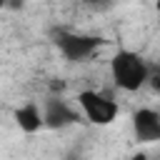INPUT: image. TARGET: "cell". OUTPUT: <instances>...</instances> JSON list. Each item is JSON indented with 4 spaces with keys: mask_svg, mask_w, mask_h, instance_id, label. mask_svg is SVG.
<instances>
[{
    "mask_svg": "<svg viewBox=\"0 0 160 160\" xmlns=\"http://www.w3.org/2000/svg\"><path fill=\"white\" fill-rule=\"evenodd\" d=\"M78 105H80L85 120H90L92 125H110L120 110L110 95L98 92V90H82L78 95Z\"/></svg>",
    "mask_w": 160,
    "mask_h": 160,
    "instance_id": "3957f363",
    "label": "cell"
},
{
    "mask_svg": "<svg viewBox=\"0 0 160 160\" xmlns=\"http://www.w3.org/2000/svg\"><path fill=\"white\" fill-rule=\"evenodd\" d=\"M110 75H112V82L125 90V92H138L148 78H150V68L148 62L132 52V50H118L110 60Z\"/></svg>",
    "mask_w": 160,
    "mask_h": 160,
    "instance_id": "6da1fadb",
    "label": "cell"
},
{
    "mask_svg": "<svg viewBox=\"0 0 160 160\" xmlns=\"http://www.w3.org/2000/svg\"><path fill=\"white\" fill-rule=\"evenodd\" d=\"M148 82H150V88L155 90V95H160V65H155V68L150 70V78H148Z\"/></svg>",
    "mask_w": 160,
    "mask_h": 160,
    "instance_id": "52a82bcc",
    "label": "cell"
},
{
    "mask_svg": "<svg viewBox=\"0 0 160 160\" xmlns=\"http://www.w3.org/2000/svg\"><path fill=\"white\" fill-rule=\"evenodd\" d=\"M128 160H150V158H148V152H132Z\"/></svg>",
    "mask_w": 160,
    "mask_h": 160,
    "instance_id": "ba28073f",
    "label": "cell"
},
{
    "mask_svg": "<svg viewBox=\"0 0 160 160\" xmlns=\"http://www.w3.org/2000/svg\"><path fill=\"white\" fill-rule=\"evenodd\" d=\"M15 125H18L22 132L35 135L40 128H45V115H42V110H40L35 102H25V105H20V108L15 110Z\"/></svg>",
    "mask_w": 160,
    "mask_h": 160,
    "instance_id": "8992f818",
    "label": "cell"
},
{
    "mask_svg": "<svg viewBox=\"0 0 160 160\" xmlns=\"http://www.w3.org/2000/svg\"><path fill=\"white\" fill-rule=\"evenodd\" d=\"M42 115H45V128H52V130L75 125V122L80 120V115H78L65 100H58V98H50V100L45 102Z\"/></svg>",
    "mask_w": 160,
    "mask_h": 160,
    "instance_id": "5b68a950",
    "label": "cell"
},
{
    "mask_svg": "<svg viewBox=\"0 0 160 160\" xmlns=\"http://www.w3.org/2000/svg\"><path fill=\"white\" fill-rule=\"evenodd\" d=\"M155 12H158V18H160V0H155Z\"/></svg>",
    "mask_w": 160,
    "mask_h": 160,
    "instance_id": "9c48e42d",
    "label": "cell"
},
{
    "mask_svg": "<svg viewBox=\"0 0 160 160\" xmlns=\"http://www.w3.org/2000/svg\"><path fill=\"white\" fill-rule=\"evenodd\" d=\"M132 135L138 142L160 140V112L152 108H140L132 112Z\"/></svg>",
    "mask_w": 160,
    "mask_h": 160,
    "instance_id": "277c9868",
    "label": "cell"
},
{
    "mask_svg": "<svg viewBox=\"0 0 160 160\" xmlns=\"http://www.w3.org/2000/svg\"><path fill=\"white\" fill-rule=\"evenodd\" d=\"M52 42L65 60L80 62V60H88L90 55H95L100 50L102 38L88 35V32H75V30H58L52 35Z\"/></svg>",
    "mask_w": 160,
    "mask_h": 160,
    "instance_id": "7a4b0ae2",
    "label": "cell"
}]
</instances>
